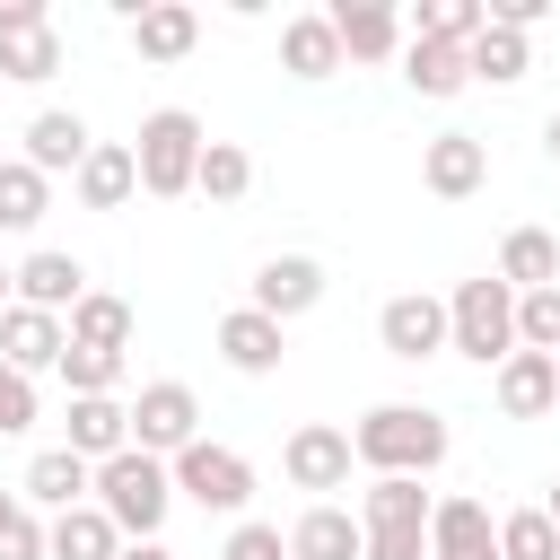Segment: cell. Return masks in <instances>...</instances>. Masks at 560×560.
<instances>
[{
  "mask_svg": "<svg viewBox=\"0 0 560 560\" xmlns=\"http://www.w3.org/2000/svg\"><path fill=\"white\" fill-rule=\"evenodd\" d=\"M376 341H385V359H402V368L438 359V350H446V298H429V289L385 298V306H376Z\"/></svg>",
  "mask_w": 560,
  "mask_h": 560,
  "instance_id": "9c48e42d",
  "label": "cell"
},
{
  "mask_svg": "<svg viewBox=\"0 0 560 560\" xmlns=\"http://www.w3.org/2000/svg\"><path fill=\"white\" fill-rule=\"evenodd\" d=\"M490 394H499V411H508V420H542V411L560 402V359L516 350L508 368H490Z\"/></svg>",
  "mask_w": 560,
  "mask_h": 560,
  "instance_id": "ffe728a7",
  "label": "cell"
},
{
  "mask_svg": "<svg viewBox=\"0 0 560 560\" xmlns=\"http://www.w3.org/2000/svg\"><path fill=\"white\" fill-rule=\"evenodd\" d=\"M542 516H551V525H560V481H551V499H542Z\"/></svg>",
  "mask_w": 560,
  "mask_h": 560,
  "instance_id": "ee69618b",
  "label": "cell"
},
{
  "mask_svg": "<svg viewBox=\"0 0 560 560\" xmlns=\"http://www.w3.org/2000/svg\"><path fill=\"white\" fill-rule=\"evenodd\" d=\"M490 26V0H420L411 9V35H429V44H472Z\"/></svg>",
  "mask_w": 560,
  "mask_h": 560,
  "instance_id": "1f68e13d",
  "label": "cell"
},
{
  "mask_svg": "<svg viewBox=\"0 0 560 560\" xmlns=\"http://www.w3.org/2000/svg\"><path fill=\"white\" fill-rule=\"evenodd\" d=\"M499 280H508L516 298L551 289V280H560V236H551V228H508V245H499Z\"/></svg>",
  "mask_w": 560,
  "mask_h": 560,
  "instance_id": "484cf974",
  "label": "cell"
},
{
  "mask_svg": "<svg viewBox=\"0 0 560 560\" xmlns=\"http://www.w3.org/2000/svg\"><path fill=\"white\" fill-rule=\"evenodd\" d=\"M61 70V26L44 0H0V79L18 88H44Z\"/></svg>",
  "mask_w": 560,
  "mask_h": 560,
  "instance_id": "ba28073f",
  "label": "cell"
},
{
  "mask_svg": "<svg viewBox=\"0 0 560 560\" xmlns=\"http://www.w3.org/2000/svg\"><path fill=\"white\" fill-rule=\"evenodd\" d=\"M70 184H79V210H122V201L140 192V158H131V140H96L88 166H79Z\"/></svg>",
  "mask_w": 560,
  "mask_h": 560,
  "instance_id": "7402d4cb",
  "label": "cell"
},
{
  "mask_svg": "<svg viewBox=\"0 0 560 560\" xmlns=\"http://www.w3.org/2000/svg\"><path fill=\"white\" fill-rule=\"evenodd\" d=\"M70 455H88V464H114L122 446H131V411L114 402V394H79L70 402V438H61Z\"/></svg>",
  "mask_w": 560,
  "mask_h": 560,
  "instance_id": "603a6c76",
  "label": "cell"
},
{
  "mask_svg": "<svg viewBox=\"0 0 560 560\" xmlns=\"http://www.w3.org/2000/svg\"><path fill=\"white\" fill-rule=\"evenodd\" d=\"M61 385H70V402H79V394H114V385H122V350H79V341H70V350H61Z\"/></svg>",
  "mask_w": 560,
  "mask_h": 560,
  "instance_id": "d590c367",
  "label": "cell"
},
{
  "mask_svg": "<svg viewBox=\"0 0 560 560\" xmlns=\"http://www.w3.org/2000/svg\"><path fill=\"white\" fill-rule=\"evenodd\" d=\"M192 192H201V201H245V192H254V158H245L236 140H210V149H201Z\"/></svg>",
  "mask_w": 560,
  "mask_h": 560,
  "instance_id": "d6a6232c",
  "label": "cell"
},
{
  "mask_svg": "<svg viewBox=\"0 0 560 560\" xmlns=\"http://www.w3.org/2000/svg\"><path fill=\"white\" fill-rule=\"evenodd\" d=\"M446 350H464L472 368H508L516 359V289L490 271V280H455L446 298Z\"/></svg>",
  "mask_w": 560,
  "mask_h": 560,
  "instance_id": "3957f363",
  "label": "cell"
},
{
  "mask_svg": "<svg viewBox=\"0 0 560 560\" xmlns=\"http://www.w3.org/2000/svg\"><path fill=\"white\" fill-rule=\"evenodd\" d=\"M429 560H499V525L481 499H438L429 508Z\"/></svg>",
  "mask_w": 560,
  "mask_h": 560,
  "instance_id": "d6986e66",
  "label": "cell"
},
{
  "mask_svg": "<svg viewBox=\"0 0 560 560\" xmlns=\"http://www.w3.org/2000/svg\"><path fill=\"white\" fill-rule=\"evenodd\" d=\"M350 464H359L350 429H324V420L289 429V446H280V472H289L298 490H341V481H350Z\"/></svg>",
  "mask_w": 560,
  "mask_h": 560,
  "instance_id": "8fae6325",
  "label": "cell"
},
{
  "mask_svg": "<svg viewBox=\"0 0 560 560\" xmlns=\"http://www.w3.org/2000/svg\"><path fill=\"white\" fill-rule=\"evenodd\" d=\"M201 149H210L201 114H184V105H158V114L140 122V140H131V158H140V192H149V201H175V192H192V175H201Z\"/></svg>",
  "mask_w": 560,
  "mask_h": 560,
  "instance_id": "277c9868",
  "label": "cell"
},
{
  "mask_svg": "<svg viewBox=\"0 0 560 560\" xmlns=\"http://www.w3.org/2000/svg\"><path fill=\"white\" fill-rule=\"evenodd\" d=\"M0 88H9V79H0Z\"/></svg>",
  "mask_w": 560,
  "mask_h": 560,
  "instance_id": "f6af8a7d",
  "label": "cell"
},
{
  "mask_svg": "<svg viewBox=\"0 0 560 560\" xmlns=\"http://www.w3.org/2000/svg\"><path fill=\"white\" fill-rule=\"evenodd\" d=\"M88 490H96V464L70 455V446H44V455L26 464V481H18V499H26V508H52V516L88 508Z\"/></svg>",
  "mask_w": 560,
  "mask_h": 560,
  "instance_id": "ac0fdd59",
  "label": "cell"
},
{
  "mask_svg": "<svg viewBox=\"0 0 560 560\" xmlns=\"http://www.w3.org/2000/svg\"><path fill=\"white\" fill-rule=\"evenodd\" d=\"M210 341H219V359H228L236 376H271V368L289 359V324H271L262 306H228Z\"/></svg>",
  "mask_w": 560,
  "mask_h": 560,
  "instance_id": "7c38bea8",
  "label": "cell"
},
{
  "mask_svg": "<svg viewBox=\"0 0 560 560\" xmlns=\"http://www.w3.org/2000/svg\"><path fill=\"white\" fill-rule=\"evenodd\" d=\"M324 18H332V35H341V61H394V52L411 44V18L385 9V0H332Z\"/></svg>",
  "mask_w": 560,
  "mask_h": 560,
  "instance_id": "30bf717a",
  "label": "cell"
},
{
  "mask_svg": "<svg viewBox=\"0 0 560 560\" xmlns=\"http://www.w3.org/2000/svg\"><path fill=\"white\" fill-rule=\"evenodd\" d=\"M516 350L560 359V280H551V289H534V298H516Z\"/></svg>",
  "mask_w": 560,
  "mask_h": 560,
  "instance_id": "e575fe53",
  "label": "cell"
},
{
  "mask_svg": "<svg viewBox=\"0 0 560 560\" xmlns=\"http://www.w3.org/2000/svg\"><path fill=\"white\" fill-rule=\"evenodd\" d=\"M429 490L420 481H402V472H385V481H368V499H359V534H368V560H429Z\"/></svg>",
  "mask_w": 560,
  "mask_h": 560,
  "instance_id": "5b68a950",
  "label": "cell"
},
{
  "mask_svg": "<svg viewBox=\"0 0 560 560\" xmlns=\"http://www.w3.org/2000/svg\"><path fill=\"white\" fill-rule=\"evenodd\" d=\"M9 306H18V271L0 262V315H9Z\"/></svg>",
  "mask_w": 560,
  "mask_h": 560,
  "instance_id": "60d3db41",
  "label": "cell"
},
{
  "mask_svg": "<svg viewBox=\"0 0 560 560\" xmlns=\"http://www.w3.org/2000/svg\"><path fill=\"white\" fill-rule=\"evenodd\" d=\"M499 560H560V525H551L542 508L499 516Z\"/></svg>",
  "mask_w": 560,
  "mask_h": 560,
  "instance_id": "836d02e7",
  "label": "cell"
},
{
  "mask_svg": "<svg viewBox=\"0 0 560 560\" xmlns=\"http://www.w3.org/2000/svg\"><path fill=\"white\" fill-rule=\"evenodd\" d=\"M88 149H96V131H88L70 105H44V114L26 122V149H18V158H26L35 175H79V166H88Z\"/></svg>",
  "mask_w": 560,
  "mask_h": 560,
  "instance_id": "2e32d148",
  "label": "cell"
},
{
  "mask_svg": "<svg viewBox=\"0 0 560 560\" xmlns=\"http://www.w3.org/2000/svg\"><path fill=\"white\" fill-rule=\"evenodd\" d=\"M52 560H122V534H114V516L88 499V508H70V516H52Z\"/></svg>",
  "mask_w": 560,
  "mask_h": 560,
  "instance_id": "f546056e",
  "label": "cell"
},
{
  "mask_svg": "<svg viewBox=\"0 0 560 560\" xmlns=\"http://www.w3.org/2000/svg\"><path fill=\"white\" fill-rule=\"evenodd\" d=\"M289 560H368V534H359V516H350V508L315 499V508L289 525Z\"/></svg>",
  "mask_w": 560,
  "mask_h": 560,
  "instance_id": "44dd1931",
  "label": "cell"
},
{
  "mask_svg": "<svg viewBox=\"0 0 560 560\" xmlns=\"http://www.w3.org/2000/svg\"><path fill=\"white\" fill-rule=\"evenodd\" d=\"M219 560H289V534L262 525V516H236V534L219 542Z\"/></svg>",
  "mask_w": 560,
  "mask_h": 560,
  "instance_id": "8d00e7d4",
  "label": "cell"
},
{
  "mask_svg": "<svg viewBox=\"0 0 560 560\" xmlns=\"http://www.w3.org/2000/svg\"><path fill=\"white\" fill-rule=\"evenodd\" d=\"M464 61H472V79H490V88H516V79L534 70V44H525L516 26H499V18H490V26L464 44Z\"/></svg>",
  "mask_w": 560,
  "mask_h": 560,
  "instance_id": "83f0119b",
  "label": "cell"
},
{
  "mask_svg": "<svg viewBox=\"0 0 560 560\" xmlns=\"http://www.w3.org/2000/svg\"><path fill=\"white\" fill-rule=\"evenodd\" d=\"M245 306H262L271 324L324 306V262H315V254H271V262L254 271V298H245Z\"/></svg>",
  "mask_w": 560,
  "mask_h": 560,
  "instance_id": "5bb4252c",
  "label": "cell"
},
{
  "mask_svg": "<svg viewBox=\"0 0 560 560\" xmlns=\"http://www.w3.org/2000/svg\"><path fill=\"white\" fill-rule=\"evenodd\" d=\"M402 79H411V96H464V88H472V61H464V44L411 35V44H402Z\"/></svg>",
  "mask_w": 560,
  "mask_h": 560,
  "instance_id": "4316f807",
  "label": "cell"
},
{
  "mask_svg": "<svg viewBox=\"0 0 560 560\" xmlns=\"http://www.w3.org/2000/svg\"><path fill=\"white\" fill-rule=\"evenodd\" d=\"M61 350H70V315H44V306H9V315H0V359H9L18 376L61 368Z\"/></svg>",
  "mask_w": 560,
  "mask_h": 560,
  "instance_id": "9a60e30c",
  "label": "cell"
},
{
  "mask_svg": "<svg viewBox=\"0 0 560 560\" xmlns=\"http://www.w3.org/2000/svg\"><path fill=\"white\" fill-rule=\"evenodd\" d=\"M122 560H175L166 542H122Z\"/></svg>",
  "mask_w": 560,
  "mask_h": 560,
  "instance_id": "ab89813d",
  "label": "cell"
},
{
  "mask_svg": "<svg viewBox=\"0 0 560 560\" xmlns=\"http://www.w3.org/2000/svg\"><path fill=\"white\" fill-rule=\"evenodd\" d=\"M420 184H429L438 201H472V192L490 184V149H481L472 131H438V140L420 149Z\"/></svg>",
  "mask_w": 560,
  "mask_h": 560,
  "instance_id": "4fadbf2b",
  "label": "cell"
},
{
  "mask_svg": "<svg viewBox=\"0 0 560 560\" xmlns=\"http://www.w3.org/2000/svg\"><path fill=\"white\" fill-rule=\"evenodd\" d=\"M0 560H52V525H44L35 508H18V516L0 525Z\"/></svg>",
  "mask_w": 560,
  "mask_h": 560,
  "instance_id": "74e56055",
  "label": "cell"
},
{
  "mask_svg": "<svg viewBox=\"0 0 560 560\" xmlns=\"http://www.w3.org/2000/svg\"><path fill=\"white\" fill-rule=\"evenodd\" d=\"M280 70H289V79H332V70H341V35H332L324 9H298V18L280 26Z\"/></svg>",
  "mask_w": 560,
  "mask_h": 560,
  "instance_id": "cb8c5ba5",
  "label": "cell"
},
{
  "mask_svg": "<svg viewBox=\"0 0 560 560\" xmlns=\"http://www.w3.org/2000/svg\"><path fill=\"white\" fill-rule=\"evenodd\" d=\"M166 472H175V499H192L201 516H236V508L254 499V464H245L236 446H219V438H192Z\"/></svg>",
  "mask_w": 560,
  "mask_h": 560,
  "instance_id": "8992f818",
  "label": "cell"
},
{
  "mask_svg": "<svg viewBox=\"0 0 560 560\" xmlns=\"http://www.w3.org/2000/svg\"><path fill=\"white\" fill-rule=\"evenodd\" d=\"M79 298H88V262H79V254H61V245H35V254L18 262V306L70 315Z\"/></svg>",
  "mask_w": 560,
  "mask_h": 560,
  "instance_id": "e0dca14e",
  "label": "cell"
},
{
  "mask_svg": "<svg viewBox=\"0 0 560 560\" xmlns=\"http://www.w3.org/2000/svg\"><path fill=\"white\" fill-rule=\"evenodd\" d=\"M70 341H79V350H131V298L88 289V298L70 306Z\"/></svg>",
  "mask_w": 560,
  "mask_h": 560,
  "instance_id": "f1b7e54d",
  "label": "cell"
},
{
  "mask_svg": "<svg viewBox=\"0 0 560 560\" xmlns=\"http://www.w3.org/2000/svg\"><path fill=\"white\" fill-rule=\"evenodd\" d=\"M192 438H201V402H192V385H184V376L140 385V402H131V446L158 455V464H175Z\"/></svg>",
  "mask_w": 560,
  "mask_h": 560,
  "instance_id": "52a82bcc",
  "label": "cell"
},
{
  "mask_svg": "<svg viewBox=\"0 0 560 560\" xmlns=\"http://www.w3.org/2000/svg\"><path fill=\"white\" fill-rule=\"evenodd\" d=\"M192 44H201V18H192L184 0H149V9L131 18V52H140V61H184Z\"/></svg>",
  "mask_w": 560,
  "mask_h": 560,
  "instance_id": "d4e9b609",
  "label": "cell"
},
{
  "mask_svg": "<svg viewBox=\"0 0 560 560\" xmlns=\"http://www.w3.org/2000/svg\"><path fill=\"white\" fill-rule=\"evenodd\" d=\"M542 149H551V166H560V114H551V122H542Z\"/></svg>",
  "mask_w": 560,
  "mask_h": 560,
  "instance_id": "b9f144b4",
  "label": "cell"
},
{
  "mask_svg": "<svg viewBox=\"0 0 560 560\" xmlns=\"http://www.w3.org/2000/svg\"><path fill=\"white\" fill-rule=\"evenodd\" d=\"M18 508H26V499H9V490H0V525H9V516H18Z\"/></svg>",
  "mask_w": 560,
  "mask_h": 560,
  "instance_id": "7bdbcfd3",
  "label": "cell"
},
{
  "mask_svg": "<svg viewBox=\"0 0 560 560\" xmlns=\"http://www.w3.org/2000/svg\"><path fill=\"white\" fill-rule=\"evenodd\" d=\"M350 446H359V464L385 481V472H402V481H420V472H438L446 464V420L429 411V402H368L359 411V429H350Z\"/></svg>",
  "mask_w": 560,
  "mask_h": 560,
  "instance_id": "6da1fadb",
  "label": "cell"
},
{
  "mask_svg": "<svg viewBox=\"0 0 560 560\" xmlns=\"http://www.w3.org/2000/svg\"><path fill=\"white\" fill-rule=\"evenodd\" d=\"M26 429H35V376L0 359V438H26Z\"/></svg>",
  "mask_w": 560,
  "mask_h": 560,
  "instance_id": "f35d334b",
  "label": "cell"
},
{
  "mask_svg": "<svg viewBox=\"0 0 560 560\" xmlns=\"http://www.w3.org/2000/svg\"><path fill=\"white\" fill-rule=\"evenodd\" d=\"M44 210H52V175H35L26 158H0V228L26 236Z\"/></svg>",
  "mask_w": 560,
  "mask_h": 560,
  "instance_id": "4dcf8cb0",
  "label": "cell"
},
{
  "mask_svg": "<svg viewBox=\"0 0 560 560\" xmlns=\"http://www.w3.org/2000/svg\"><path fill=\"white\" fill-rule=\"evenodd\" d=\"M96 508L114 516L122 542H158V525H166V508H175V472H166L158 455L122 446L114 464H96Z\"/></svg>",
  "mask_w": 560,
  "mask_h": 560,
  "instance_id": "7a4b0ae2",
  "label": "cell"
}]
</instances>
